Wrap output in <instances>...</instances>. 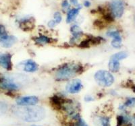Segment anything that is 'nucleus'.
Here are the masks:
<instances>
[{
  "instance_id": "nucleus-7",
  "label": "nucleus",
  "mask_w": 135,
  "mask_h": 126,
  "mask_svg": "<svg viewBox=\"0 0 135 126\" xmlns=\"http://www.w3.org/2000/svg\"><path fill=\"white\" fill-rule=\"evenodd\" d=\"M18 67L20 69L26 72H35L38 70V65L32 59L25 60L24 62H20L18 64Z\"/></svg>"
},
{
  "instance_id": "nucleus-10",
  "label": "nucleus",
  "mask_w": 135,
  "mask_h": 126,
  "mask_svg": "<svg viewBox=\"0 0 135 126\" xmlns=\"http://www.w3.org/2000/svg\"><path fill=\"white\" fill-rule=\"evenodd\" d=\"M18 39L12 35L5 34L0 38V45L4 48H10L17 42Z\"/></svg>"
},
{
  "instance_id": "nucleus-29",
  "label": "nucleus",
  "mask_w": 135,
  "mask_h": 126,
  "mask_svg": "<svg viewBox=\"0 0 135 126\" xmlns=\"http://www.w3.org/2000/svg\"><path fill=\"white\" fill-rule=\"evenodd\" d=\"M32 126H37V125H32Z\"/></svg>"
},
{
  "instance_id": "nucleus-20",
  "label": "nucleus",
  "mask_w": 135,
  "mask_h": 126,
  "mask_svg": "<svg viewBox=\"0 0 135 126\" xmlns=\"http://www.w3.org/2000/svg\"><path fill=\"white\" fill-rule=\"evenodd\" d=\"M61 6H62V7H63L64 9H67V8H69V6H70L69 3H68V2L67 0H64V1L62 2V4H61Z\"/></svg>"
},
{
  "instance_id": "nucleus-23",
  "label": "nucleus",
  "mask_w": 135,
  "mask_h": 126,
  "mask_svg": "<svg viewBox=\"0 0 135 126\" xmlns=\"http://www.w3.org/2000/svg\"><path fill=\"white\" fill-rule=\"evenodd\" d=\"M130 125L135 126V115H134L131 118V122H130Z\"/></svg>"
},
{
  "instance_id": "nucleus-24",
  "label": "nucleus",
  "mask_w": 135,
  "mask_h": 126,
  "mask_svg": "<svg viewBox=\"0 0 135 126\" xmlns=\"http://www.w3.org/2000/svg\"><path fill=\"white\" fill-rule=\"evenodd\" d=\"M84 100L86 102H91L94 100V98L91 97V96H86V97L84 98Z\"/></svg>"
},
{
  "instance_id": "nucleus-9",
  "label": "nucleus",
  "mask_w": 135,
  "mask_h": 126,
  "mask_svg": "<svg viewBox=\"0 0 135 126\" xmlns=\"http://www.w3.org/2000/svg\"><path fill=\"white\" fill-rule=\"evenodd\" d=\"M18 85L12 80L6 78H0V88L8 91H14L18 89Z\"/></svg>"
},
{
  "instance_id": "nucleus-27",
  "label": "nucleus",
  "mask_w": 135,
  "mask_h": 126,
  "mask_svg": "<svg viewBox=\"0 0 135 126\" xmlns=\"http://www.w3.org/2000/svg\"><path fill=\"white\" fill-rule=\"evenodd\" d=\"M70 2L73 5H74V6H78V0H70Z\"/></svg>"
},
{
  "instance_id": "nucleus-12",
  "label": "nucleus",
  "mask_w": 135,
  "mask_h": 126,
  "mask_svg": "<svg viewBox=\"0 0 135 126\" xmlns=\"http://www.w3.org/2000/svg\"><path fill=\"white\" fill-rule=\"evenodd\" d=\"M107 35L113 38V41L112 42V47H114V48H120L122 40L120 32L117 31H110L107 32Z\"/></svg>"
},
{
  "instance_id": "nucleus-13",
  "label": "nucleus",
  "mask_w": 135,
  "mask_h": 126,
  "mask_svg": "<svg viewBox=\"0 0 135 126\" xmlns=\"http://www.w3.org/2000/svg\"><path fill=\"white\" fill-rule=\"evenodd\" d=\"M80 9H81V7L80 6L79 8H74V9H70L68 12L67 18H66V22L67 23H70L71 22L73 21L76 18L78 14H79V12H80Z\"/></svg>"
},
{
  "instance_id": "nucleus-18",
  "label": "nucleus",
  "mask_w": 135,
  "mask_h": 126,
  "mask_svg": "<svg viewBox=\"0 0 135 126\" xmlns=\"http://www.w3.org/2000/svg\"><path fill=\"white\" fill-rule=\"evenodd\" d=\"M135 106V98H128L126 103L120 107V109L124 110L126 107H132Z\"/></svg>"
},
{
  "instance_id": "nucleus-16",
  "label": "nucleus",
  "mask_w": 135,
  "mask_h": 126,
  "mask_svg": "<svg viewBox=\"0 0 135 126\" xmlns=\"http://www.w3.org/2000/svg\"><path fill=\"white\" fill-rule=\"evenodd\" d=\"M20 28L24 31H26V30H31L33 28L34 24L33 22L31 21L30 19H26V20H22L20 22Z\"/></svg>"
},
{
  "instance_id": "nucleus-26",
  "label": "nucleus",
  "mask_w": 135,
  "mask_h": 126,
  "mask_svg": "<svg viewBox=\"0 0 135 126\" xmlns=\"http://www.w3.org/2000/svg\"><path fill=\"white\" fill-rule=\"evenodd\" d=\"M84 6L85 7H89L90 6H91V3L89 2V1H85V2H84Z\"/></svg>"
},
{
  "instance_id": "nucleus-3",
  "label": "nucleus",
  "mask_w": 135,
  "mask_h": 126,
  "mask_svg": "<svg viewBox=\"0 0 135 126\" xmlns=\"http://www.w3.org/2000/svg\"><path fill=\"white\" fill-rule=\"evenodd\" d=\"M94 78L99 86L109 87L114 82V77L109 72L106 70H99L95 74Z\"/></svg>"
},
{
  "instance_id": "nucleus-4",
  "label": "nucleus",
  "mask_w": 135,
  "mask_h": 126,
  "mask_svg": "<svg viewBox=\"0 0 135 126\" xmlns=\"http://www.w3.org/2000/svg\"><path fill=\"white\" fill-rule=\"evenodd\" d=\"M128 57V53L125 51H122V52H118L117 53L114 54L109 59V70L113 72H117L120 69V62L121 60L124 59Z\"/></svg>"
},
{
  "instance_id": "nucleus-21",
  "label": "nucleus",
  "mask_w": 135,
  "mask_h": 126,
  "mask_svg": "<svg viewBox=\"0 0 135 126\" xmlns=\"http://www.w3.org/2000/svg\"><path fill=\"white\" fill-rule=\"evenodd\" d=\"M5 34H6V31H5L4 26L3 25L0 24V37Z\"/></svg>"
},
{
  "instance_id": "nucleus-15",
  "label": "nucleus",
  "mask_w": 135,
  "mask_h": 126,
  "mask_svg": "<svg viewBox=\"0 0 135 126\" xmlns=\"http://www.w3.org/2000/svg\"><path fill=\"white\" fill-rule=\"evenodd\" d=\"M35 42L36 44L39 45H44L51 43V39L47 36L40 35L35 38Z\"/></svg>"
},
{
  "instance_id": "nucleus-1",
  "label": "nucleus",
  "mask_w": 135,
  "mask_h": 126,
  "mask_svg": "<svg viewBox=\"0 0 135 126\" xmlns=\"http://www.w3.org/2000/svg\"><path fill=\"white\" fill-rule=\"evenodd\" d=\"M18 117L26 122H39L45 117V111L41 107L23 106L17 109Z\"/></svg>"
},
{
  "instance_id": "nucleus-8",
  "label": "nucleus",
  "mask_w": 135,
  "mask_h": 126,
  "mask_svg": "<svg viewBox=\"0 0 135 126\" xmlns=\"http://www.w3.org/2000/svg\"><path fill=\"white\" fill-rule=\"evenodd\" d=\"M38 102V98L35 96L20 97L16 100L17 105L19 106H34Z\"/></svg>"
},
{
  "instance_id": "nucleus-22",
  "label": "nucleus",
  "mask_w": 135,
  "mask_h": 126,
  "mask_svg": "<svg viewBox=\"0 0 135 126\" xmlns=\"http://www.w3.org/2000/svg\"><path fill=\"white\" fill-rule=\"evenodd\" d=\"M55 24H56V22H55V20H50L47 24L48 26H49V28H53V27H54V26H55Z\"/></svg>"
},
{
  "instance_id": "nucleus-6",
  "label": "nucleus",
  "mask_w": 135,
  "mask_h": 126,
  "mask_svg": "<svg viewBox=\"0 0 135 126\" xmlns=\"http://www.w3.org/2000/svg\"><path fill=\"white\" fill-rule=\"evenodd\" d=\"M83 88V84L79 79L72 80L66 84V90L70 94H76Z\"/></svg>"
},
{
  "instance_id": "nucleus-28",
  "label": "nucleus",
  "mask_w": 135,
  "mask_h": 126,
  "mask_svg": "<svg viewBox=\"0 0 135 126\" xmlns=\"http://www.w3.org/2000/svg\"><path fill=\"white\" fill-rule=\"evenodd\" d=\"M132 89L133 90L134 92H135V85H133V86H132Z\"/></svg>"
},
{
  "instance_id": "nucleus-11",
  "label": "nucleus",
  "mask_w": 135,
  "mask_h": 126,
  "mask_svg": "<svg viewBox=\"0 0 135 126\" xmlns=\"http://www.w3.org/2000/svg\"><path fill=\"white\" fill-rule=\"evenodd\" d=\"M0 66L7 70L12 69V55L9 53H0Z\"/></svg>"
},
{
  "instance_id": "nucleus-14",
  "label": "nucleus",
  "mask_w": 135,
  "mask_h": 126,
  "mask_svg": "<svg viewBox=\"0 0 135 126\" xmlns=\"http://www.w3.org/2000/svg\"><path fill=\"white\" fill-rule=\"evenodd\" d=\"M71 32H72V36H73V40H76L80 38L81 35L83 34L81 28L77 25H74L72 26L70 28Z\"/></svg>"
},
{
  "instance_id": "nucleus-2",
  "label": "nucleus",
  "mask_w": 135,
  "mask_h": 126,
  "mask_svg": "<svg viewBox=\"0 0 135 126\" xmlns=\"http://www.w3.org/2000/svg\"><path fill=\"white\" fill-rule=\"evenodd\" d=\"M83 71V67L80 63H65L57 69L55 73V78L57 80H69L75 75L81 74Z\"/></svg>"
},
{
  "instance_id": "nucleus-5",
  "label": "nucleus",
  "mask_w": 135,
  "mask_h": 126,
  "mask_svg": "<svg viewBox=\"0 0 135 126\" xmlns=\"http://www.w3.org/2000/svg\"><path fill=\"white\" fill-rule=\"evenodd\" d=\"M111 14L113 17L120 18L122 16L124 11V7L121 0H112L110 2Z\"/></svg>"
},
{
  "instance_id": "nucleus-17",
  "label": "nucleus",
  "mask_w": 135,
  "mask_h": 126,
  "mask_svg": "<svg viewBox=\"0 0 135 126\" xmlns=\"http://www.w3.org/2000/svg\"><path fill=\"white\" fill-rule=\"evenodd\" d=\"M98 126H109V119L105 117H100L96 119Z\"/></svg>"
},
{
  "instance_id": "nucleus-19",
  "label": "nucleus",
  "mask_w": 135,
  "mask_h": 126,
  "mask_svg": "<svg viewBox=\"0 0 135 126\" xmlns=\"http://www.w3.org/2000/svg\"><path fill=\"white\" fill-rule=\"evenodd\" d=\"M54 19H55V22H56V24H59L61 22V20H62V18H61V14H60V12H55V14H54Z\"/></svg>"
},
{
  "instance_id": "nucleus-25",
  "label": "nucleus",
  "mask_w": 135,
  "mask_h": 126,
  "mask_svg": "<svg viewBox=\"0 0 135 126\" xmlns=\"http://www.w3.org/2000/svg\"><path fill=\"white\" fill-rule=\"evenodd\" d=\"M6 109V105L3 103H0V111H3Z\"/></svg>"
}]
</instances>
